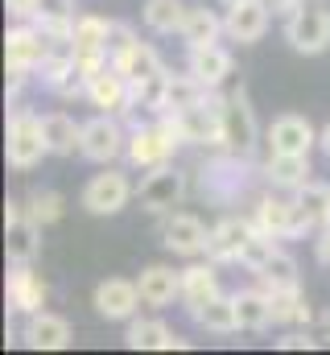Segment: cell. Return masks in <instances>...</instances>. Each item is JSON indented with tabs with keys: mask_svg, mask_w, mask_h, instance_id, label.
I'll return each instance as SVG.
<instances>
[{
	"mask_svg": "<svg viewBox=\"0 0 330 355\" xmlns=\"http://www.w3.org/2000/svg\"><path fill=\"white\" fill-rule=\"evenodd\" d=\"M268 29V4L264 0H236L227 4V17H223V33L240 46H252L260 42Z\"/></svg>",
	"mask_w": 330,
	"mask_h": 355,
	"instance_id": "5bb4252c",
	"label": "cell"
},
{
	"mask_svg": "<svg viewBox=\"0 0 330 355\" xmlns=\"http://www.w3.org/2000/svg\"><path fill=\"white\" fill-rule=\"evenodd\" d=\"M194 322L198 327H207L211 335H232V331H240V314H236V297H211L202 310H194Z\"/></svg>",
	"mask_w": 330,
	"mask_h": 355,
	"instance_id": "d6a6232c",
	"label": "cell"
},
{
	"mask_svg": "<svg viewBox=\"0 0 330 355\" xmlns=\"http://www.w3.org/2000/svg\"><path fill=\"white\" fill-rule=\"evenodd\" d=\"M87 99H91L99 112H107V116H116V112H132V83L107 62L103 71L91 75V83H87Z\"/></svg>",
	"mask_w": 330,
	"mask_h": 355,
	"instance_id": "4fadbf2b",
	"label": "cell"
},
{
	"mask_svg": "<svg viewBox=\"0 0 330 355\" xmlns=\"http://www.w3.org/2000/svg\"><path fill=\"white\" fill-rule=\"evenodd\" d=\"M124 149H128V141H124L120 124H116L107 112L82 124V149H79V153L87 157V162H99V166H107V162H116Z\"/></svg>",
	"mask_w": 330,
	"mask_h": 355,
	"instance_id": "8fae6325",
	"label": "cell"
},
{
	"mask_svg": "<svg viewBox=\"0 0 330 355\" xmlns=\"http://www.w3.org/2000/svg\"><path fill=\"white\" fill-rule=\"evenodd\" d=\"M25 343H29L33 352H62V347L71 343V322H67L62 314L37 310V314H29V322H25Z\"/></svg>",
	"mask_w": 330,
	"mask_h": 355,
	"instance_id": "d6986e66",
	"label": "cell"
},
{
	"mask_svg": "<svg viewBox=\"0 0 330 355\" xmlns=\"http://www.w3.org/2000/svg\"><path fill=\"white\" fill-rule=\"evenodd\" d=\"M137 285H141L145 306H153V310H165L173 297H182V272H173L169 265H149L137 277Z\"/></svg>",
	"mask_w": 330,
	"mask_h": 355,
	"instance_id": "7402d4cb",
	"label": "cell"
},
{
	"mask_svg": "<svg viewBox=\"0 0 330 355\" xmlns=\"http://www.w3.org/2000/svg\"><path fill=\"white\" fill-rule=\"evenodd\" d=\"M62 211H67V198H62L58 190H33V194H29V202H25V215H29L33 223H42V227L58 223V219H62Z\"/></svg>",
	"mask_w": 330,
	"mask_h": 355,
	"instance_id": "8d00e7d4",
	"label": "cell"
},
{
	"mask_svg": "<svg viewBox=\"0 0 330 355\" xmlns=\"http://www.w3.org/2000/svg\"><path fill=\"white\" fill-rule=\"evenodd\" d=\"M4 252L12 265H29L42 252V223H33L21 202L4 207Z\"/></svg>",
	"mask_w": 330,
	"mask_h": 355,
	"instance_id": "8992f818",
	"label": "cell"
},
{
	"mask_svg": "<svg viewBox=\"0 0 330 355\" xmlns=\"http://www.w3.org/2000/svg\"><path fill=\"white\" fill-rule=\"evenodd\" d=\"M256 236V223L252 219H223L211 227V240H207V257L215 265H227V261H240L244 244Z\"/></svg>",
	"mask_w": 330,
	"mask_h": 355,
	"instance_id": "e0dca14e",
	"label": "cell"
},
{
	"mask_svg": "<svg viewBox=\"0 0 330 355\" xmlns=\"http://www.w3.org/2000/svg\"><path fill=\"white\" fill-rule=\"evenodd\" d=\"M42 306H46V281L29 265H12V272H8V310L37 314Z\"/></svg>",
	"mask_w": 330,
	"mask_h": 355,
	"instance_id": "ac0fdd59",
	"label": "cell"
},
{
	"mask_svg": "<svg viewBox=\"0 0 330 355\" xmlns=\"http://www.w3.org/2000/svg\"><path fill=\"white\" fill-rule=\"evenodd\" d=\"M256 277L264 281V289H277V285H297V261L289 257V252H272L264 265L256 268Z\"/></svg>",
	"mask_w": 330,
	"mask_h": 355,
	"instance_id": "74e56055",
	"label": "cell"
},
{
	"mask_svg": "<svg viewBox=\"0 0 330 355\" xmlns=\"http://www.w3.org/2000/svg\"><path fill=\"white\" fill-rule=\"evenodd\" d=\"M128 198H132V182L120 170H103L82 186V207L91 215H120L128 207Z\"/></svg>",
	"mask_w": 330,
	"mask_h": 355,
	"instance_id": "52a82bcc",
	"label": "cell"
},
{
	"mask_svg": "<svg viewBox=\"0 0 330 355\" xmlns=\"http://www.w3.org/2000/svg\"><path fill=\"white\" fill-rule=\"evenodd\" d=\"M264 178L272 186H281V190H297V186L310 182V157H302V153H272L268 166H264Z\"/></svg>",
	"mask_w": 330,
	"mask_h": 355,
	"instance_id": "f1b7e54d",
	"label": "cell"
},
{
	"mask_svg": "<svg viewBox=\"0 0 330 355\" xmlns=\"http://www.w3.org/2000/svg\"><path fill=\"white\" fill-rule=\"evenodd\" d=\"M33 25H42L46 37H71L75 0H37L33 4Z\"/></svg>",
	"mask_w": 330,
	"mask_h": 355,
	"instance_id": "f546056e",
	"label": "cell"
},
{
	"mask_svg": "<svg viewBox=\"0 0 330 355\" xmlns=\"http://www.w3.org/2000/svg\"><path fill=\"white\" fill-rule=\"evenodd\" d=\"M244 153H232V157H219L202 170V194L207 198H232L236 190H244V170H240Z\"/></svg>",
	"mask_w": 330,
	"mask_h": 355,
	"instance_id": "603a6c76",
	"label": "cell"
},
{
	"mask_svg": "<svg viewBox=\"0 0 330 355\" xmlns=\"http://www.w3.org/2000/svg\"><path fill=\"white\" fill-rule=\"evenodd\" d=\"M182 145V128H177V116L173 112H165L157 124H145V128H137L132 137H128V162L137 166V170H157V166H169V157H173V149Z\"/></svg>",
	"mask_w": 330,
	"mask_h": 355,
	"instance_id": "6da1fadb",
	"label": "cell"
},
{
	"mask_svg": "<svg viewBox=\"0 0 330 355\" xmlns=\"http://www.w3.org/2000/svg\"><path fill=\"white\" fill-rule=\"evenodd\" d=\"M211 297H219V272H215V261L211 265H190L182 268V302L186 310H202Z\"/></svg>",
	"mask_w": 330,
	"mask_h": 355,
	"instance_id": "d4e9b609",
	"label": "cell"
},
{
	"mask_svg": "<svg viewBox=\"0 0 330 355\" xmlns=\"http://www.w3.org/2000/svg\"><path fill=\"white\" fill-rule=\"evenodd\" d=\"M177 116V128H182V141L190 145H223V99H198L194 107L186 112H173Z\"/></svg>",
	"mask_w": 330,
	"mask_h": 355,
	"instance_id": "5b68a950",
	"label": "cell"
},
{
	"mask_svg": "<svg viewBox=\"0 0 330 355\" xmlns=\"http://www.w3.org/2000/svg\"><path fill=\"white\" fill-rule=\"evenodd\" d=\"M165 248L169 252H177V257H202L207 252V240H211V232H207V223L198 219V215H169L165 219V232H162Z\"/></svg>",
	"mask_w": 330,
	"mask_h": 355,
	"instance_id": "9a60e30c",
	"label": "cell"
},
{
	"mask_svg": "<svg viewBox=\"0 0 330 355\" xmlns=\"http://www.w3.org/2000/svg\"><path fill=\"white\" fill-rule=\"evenodd\" d=\"M182 194H186V174L173 170V166H157L153 174L141 182L137 202H141L145 211H153V215H165V211H173V207L182 202Z\"/></svg>",
	"mask_w": 330,
	"mask_h": 355,
	"instance_id": "9c48e42d",
	"label": "cell"
},
{
	"mask_svg": "<svg viewBox=\"0 0 330 355\" xmlns=\"http://www.w3.org/2000/svg\"><path fill=\"white\" fill-rule=\"evenodd\" d=\"M207 91L194 75H169V91H165V112H186L198 99H207Z\"/></svg>",
	"mask_w": 330,
	"mask_h": 355,
	"instance_id": "d590c367",
	"label": "cell"
},
{
	"mask_svg": "<svg viewBox=\"0 0 330 355\" xmlns=\"http://www.w3.org/2000/svg\"><path fill=\"white\" fill-rule=\"evenodd\" d=\"M112 67L137 87V83H145V79H153V75H162L165 67H162V58H157V50L153 46H145V42H137L132 50H124L120 58H112Z\"/></svg>",
	"mask_w": 330,
	"mask_h": 355,
	"instance_id": "484cf974",
	"label": "cell"
},
{
	"mask_svg": "<svg viewBox=\"0 0 330 355\" xmlns=\"http://www.w3.org/2000/svg\"><path fill=\"white\" fill-rule=\"evenodd\" d=\"M141 37L132 33V25H124V21H112V29H107V58H120L124 50H132Z\"/></svg>",
	"mask_w": 330,
	"mask_h": 355,
	"instance_id": "60d3db41",
	"label": "cell"
},
{
	"mask_svg": "<svg viewBox=\"0 0 330 355\" xmlns=\"http://www.w3.org/2000/svg\"><path fill=\"white\" fill-rule=\"evenodd\" d=\"M285 42L297 54H322L330 46V8L327 4H302L285 21Z\"/></svg>",
	"mask_w": 330,
	"mask_h": 355,
	"instance_id": "277c9868",
	"label": "cell"
},
{
	"mask_svg": "<svg viewBox=\"0 0 330 355\" xmlns=\"http://www.w3.org/2000/svg\"><path fill=\"white\" fill-rule=\"evenodd\" d=\"M314 257H318V265H327L330 268V227L314 240Z\"/></svg>",
	"mask_w": 330,
	"mask_h": 355,
	"instance_id": "f6af8a7d",
	"label": "cell"
},
{
	"mask_svg": "<svg viewBox=\"0 0 330 355\" xmlns=\"http://www.w3.org/2000/svg\"><path fill=\"white\" fill-rule=\"evenodd\" d=\"M186 4L182 0H145V25L153 33H177L182 21H186Z\"/></svg>",
	"mask_w": 330,
	"mask_h": 355,
	"instance_id": "e575fe53",
	"label": "cell"
},
{
	"mask_svg": "<svg viewBox=\"0 0 330 355\" xmlns=\"http://www.w3.org/2000/svg\"><path fill=\"white\" fill-rule=\"evenodd\" d=\"M293 202H297L306 227H318V223L327 227V219H330V186L327 182H306V186H297V190H293Z\"/></svg>",
	"mask_w": 330,
	"mask_h": 355,
	"instance_id": "4dcf8cb0",
	"label": "cell"
},
{
	"mask_svg": "<svg viewBox=\"0 0 330 355\" xmlns=\"http://www.w3.org/2000/svg\"><path fill=\"white\" fill-rule=\"evenodd\" d=\"M165 91H169V75H153V79H145V83H137L132 87V107H145V112H153V116H165Z\"/></svg>",
	"mask_w": 330,
	"mask_h": 355,
	"instance_id": "f35d334b",
	"label": "cell"
},
{
	"mask_svg": "<svg viewBox=\"0 0 330 355\" xmlns=\"http://www.w3.org/2000/svg\"><path fill=\"white\" fill-rule=\"evenodd\" d=\"M322 331H327V339H330V306H327V314H322Z\"/></svg>",
	"mask_w": 330,
	"mask_h": 355,
	"instance_id": "7dc6e473",
	"label": "cell"
},
{
	"mask_svg": "<svg viewBox=\"0 0 330 355\" xmlns=\"http://www.w3.org/2000/svg\"><path fill=\"white\" fill-rule=\"evenodd\" d=\"M177 33H182V42H186V46H211V42L223 33V21H219L211 8H190Z\"/></svg>",
	"mask_w": 330,
	"mask_h": 355,
	"instance_id": "836d02e7",
	"label": "cell"
},
{
	"mask_svg": "<svg viewBox=\"0 0 330 355\" xmlns=\"http://www.w3.org/2000/svg\"><path fill=\"white\" fill-rule=\"evenodd\" d=\"M107 29H112V21H103L95 12L75 17V25H71V50H75V58H107Z\"/></svg>",
	"mask_w": 330,
	"mask_h": 355,
	"instance_id": "44dd1931",
	"label": "cell"
},
{
	"mask_svg": "<svg viewBox=\"0 0 330 355\" xmlns=\"http://www.w3.org/2000/svg\"><path fill=\"white\" fill-rule=\"evenodd\" d=\"M268 302H272V318H277V322H297V327H310V318H314L297 285H277V289H268Z\"/></svg>",
	"mask_w": 330,
	"mask_h": 355,
	"instance_id": "1f68e13d",
	"label": "cell"
},
{
	"mask_svg": "<svg viewBox=\"0 0 330 355\" xmlns=\"http://www.w3.org/2000/svg\"><path fill=\"white\" fill-rule=\"evenodd\" d=\"M227 4H236V0H227Z\"/></svg>",
	"mask_w": 330,
	"mask_h": 355,
	"instance_id": "c3c4849f",
	"label": "cell"
},
{
	"mask_svg": "<svg viewBox=\"0 0 330 355\" xmlns=\"http://www.w3.org/2000/svg\"><path fill=\"white\" fill-rule=\"evenodd\" d=\"M268 145L272 153H302L310 157V149L318 145V132L306 116H277L272 128H268Z\"/></svg>",
	"mask_w": 330,
	"mask_h": 355,
	"instance_id": "2e32d148",
	"label": "cell"
},
{
	"mask_svg": "<svg viewBox=\"0 0 330 355\" xmlns=\"http://www.w3.org/2000/svg\"><path fill=\"white\" fill-rule=\"evenodd\" d=\"M4 4H8V12H12L17 21H33V4H37V0H4Z\"/></svg>",
	"mask_w": 330,
	"mask_h": 355,
	"instance_id": "7bdbcfd3",
	"label": "cell"
},
{
	"mask_svg": "<svg viewBox=\"0 0 330 355\" xmlns=\"http://www.w3.org/2000/svg\"><path fill=\"white\" fill-rule=\"evenodd\" d=\"M314 347H318V343H314L310 335H302V331H297V335H285V339H281V352H314Z\"/></svg>",
	"mask_w": 330,
	"mask_h": 355,
	"instance_id": "b9f144b4",
	"label": "cell"
},
{
	"mask_svg": "<svg viewBox=\"0 0 330 355\" xmlns=\"http://www.w3.org/2000/svg\"><path fill=\"white\" fill-rule=\"evenodd\" d=\"M4 149H8V166H12V170H33V166L50 153L42 116L17 107V112L8 116V145H4Z\"/></svg>",
	"mask_w": 330,
	"mask_h": 355,
	"instance_id": "7a4b0ae2",
	"label": "cell"
},
{
	"mask_svg": "<svg viewBox=\"0 0 330 355\" xmlns=\"http://www.w3.org/2000/svg\"><path fill=\"white\" fill-rule=\"evenodd\" d=\"M327 227H330V219H327Z\"/></svg>",
	"mask_w": 330,
	"mask_h": 355,
	"instance_id": "681fc988",
	"label": "cell"
},
{
	"mask_svg": "<svg viewBox=\"0 0 330 355\" xmlns=\"http://www.w3.org/2000/svg\"><path fill=\"white\" fill-rule=\"evenodd\" d=\"M272 252H277V236H264V232H256V236L244 244V252H240V265L256 272V268L264 265Z\"/></svg>",
	"mask_w": 330,
	"mask_h": 355,
	"instance_id": "ab89813d",
	"label": "cell"
},
{
	"mask_svg": "<svg viewBox=\"0 0 330 355\" xmlns=\"http://www.w3.org/2000/svg\"><path fill=\"white\" fill-rule=\"evenodd\" d=\"M42 128H46V145L54 157H71L82 149V124H75V116L67 112H46L42 116Z\"/></svg>",
	"mask_w": 330,
	"mask_h": 355,
	"instance_id": "cb8c5ba5",
	"label": "cell"
},
{
	"mask_svg": "<svg viewBox=\"0 0 330 355\" xmlns=\"http://www.w3.org/2000/svg\"><path fill=\"white\" fill-rule=\"evenodd\" d=\"M141 302H145V297H141V285H137V281L107 277V281L95 285V310H99V318H107V322H128Z\"/></svg>",
	"mask_w": 330,
	"mask_h": 355,
	"instance_id": "30bf717a",
	"label": "cell"
},
{
	"mask_svg": "<svg viewBox=\"0 0 330 355\" xmlns=\"http://www.w3.org/2000/svg\"><path fill=\"white\" fill-rule=\"evenodd\" d=\"M124 343H128L132 352H173V347L182 352V347H186V339H177V335H173L165 322H157V318H153V322H132L128 335H124Z\"/></svg>",
	"mask_w": 330,
	"mask_h": 355,
	"instance_id": "4316f807",
	"label": "cell"
},
{
	"mask_svg": "<svg viewBox=\"0 0 330 355\" xmlns=\"http://www.w3.org/2000/svg\"><path fill=\"white\" fill-rule=\"evenodd\" d=\"M236 297V314H240V331H268L277 318H272V302H268V289H240L232 293Z\"/></svg>",
	"mask_w": 330,
	"mask_h": 355,
	"instance_id": "83f0119b",
	"label": "cell"
},
{
	"mask_svg": "<svg viewBox=\"0 0 330 355\" xmlns=\"http://www.w3.org/2000/svg\"><path fill=\"white\" fill-rule=\"evenodd\" d=\"M260 141V124H256V112H252V99L248 91H232L223 99V149L227 153H252Z\"/></svg>",
	"mask_w": 330,
	"mask_h": 355,
	"instance_id": "3957f363",
	"label": "cell"
},
{
	"mask_svg": "<svg viewBox=\"0 0 330 355\" xmlns=\"http://www.w3.org/2000/svg\"><path fill=\"white\" fill-rule=\"evenodd\" d=\"M318 145H322V153H327V157H330V124H327V128H322V132H318Z\"/></svg>",
	"mask_w": 330,
	"mask_h": 355,
	"instance_id": "bcb514c9",
	"label": "cell"
},
{
	"mask_svg": "<svg viewBox=\"0 0 330 355\" xmlns=\"http://www.w3.org/2000/svg\"><path fill=\"white\" fill-rule=\"evenodd\" d=\"M264 4H268V12H277V17H285V21L302 8V0H264Z\"/></svg>",
	"mask_w": 330,
	"mask_h": 355,
	"instance_id": "ee69618b",
	"label": "cell"
},
{
	"mask_svg": "<svg viewBox=\"0 0 330 355\" xmlns=\"http://www.w3.org/2000/svg\"><path fill=\"white\" fill-rule=\"evenodd\" d=\"M252 223H256V232L277 236V240H289V236H306L310 232L306 219H302V211H297V202L293 198H277V194H268V198L256 202Z\"/></svg>",
	"mask_w": 330,
	"mask_h": 355,
	"instance_id": "ba28073f",
	"label": "cell"
},
{
	"mask_svg": "<svg viewBox=\"0 0 330 355\" xmlns=\"http://www.w3.org/2000/svg\"><path fill=\"white\" fill-rule=\"evenodd\" d=\"M50 54V42H46V29L42 25H12L8 37H4V58L8 67H21V71H37L42 58Z\"/></svg>",
	"mask_w": 330,
	"mask_h": 355,
	"instance_id": "7c38bea8",
	"label": "cell"
},
{
	"mask_svg": "<svg viewBox=\"0 0 330 355\" xmlns=\"http://www.w3.org/2000/svg\"><path fill=\"white\" fill-rule=\"evenodd\" d=\"M186 67H190V75H194L202 87L215 91V87H223L227 75H232V54H227L223 46H215V42H211V46H190V62H186Z\"/></svg>",
	"mask_w": 330,
	"mask_h": 355,
	"instance_id": "ffe728a7",
	"label": "cell"
}]
</instances>
